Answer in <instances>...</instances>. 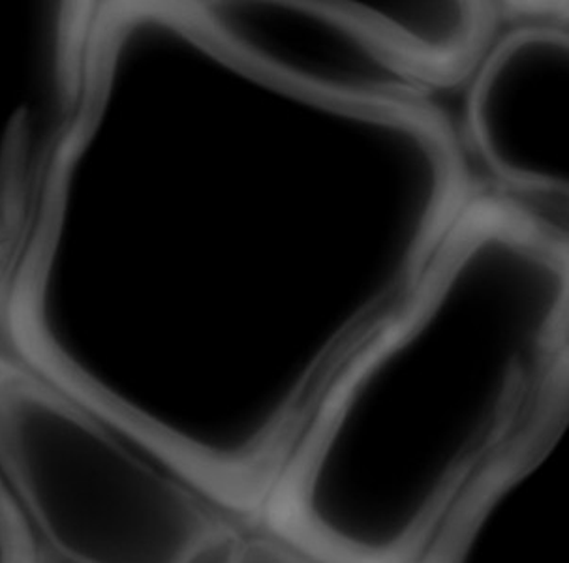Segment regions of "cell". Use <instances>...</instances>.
Returning a JSON list of instances; mask_svg holds the SVG:
<instances>
[{"mask_svg": "<svg viewBox=\"0 0 569 563\" xmlns=\"http://www.w3.org/2000/svg\"><path fill=\"white\" fill-rule=\"evenodd\" d=\"M562 336L437 352L402 320L351 361L267 496L274 535L323 563H418L460 503L568 394Z\"/></svg>", "mask_w": 569, "mask_h": 563, "instance_id": "6da1fadb", "label": "cell"}, {"mask_svg": "<svg viewBox=\"0 0 569 563\" xmlns=\"http://www.w3.org/2000/svg\"><path fill=\"white\" fill-rule=\"evenodd\" d=\"M0 481L70 563H222L244 533L184 468L0 355Z\"/></svg>", "mask_w": 569, "mask_h": 563, "instance_id": "7a4b0ae2", "label": "cell"}, {"mask_svg": "<svg viewBox=\"0 0 569 563\" xmlns=\"http://www.w3.org/2000/svg\"><path fill=\"white\" fill-rule=\"evenodd\" d=\"M418 563H569V402L558 399Z\"/></svg>", "mask_w": 569, "mask_h": 563, "instance_id": "3957f363", "label": "cell"}, {"mask_svg": "<svg viewBox=\"0 0 569 563\" xmlns=\"http://www.w3.org/2000/svg\"><path fill=\"white\" fill-rule=\"evenodd\" d=\"M222 563H323L279 535H242Z\"/></svg>", "mask_w": 569, "mask_h": 563, "instance_id": "277c9868", "label": "cell"}]
</instances>
